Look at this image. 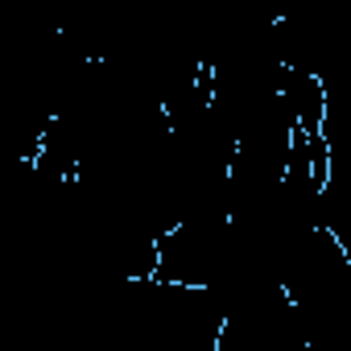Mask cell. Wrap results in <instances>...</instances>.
Wrapping results in <instances>:
<instances>
[]
</instances>
